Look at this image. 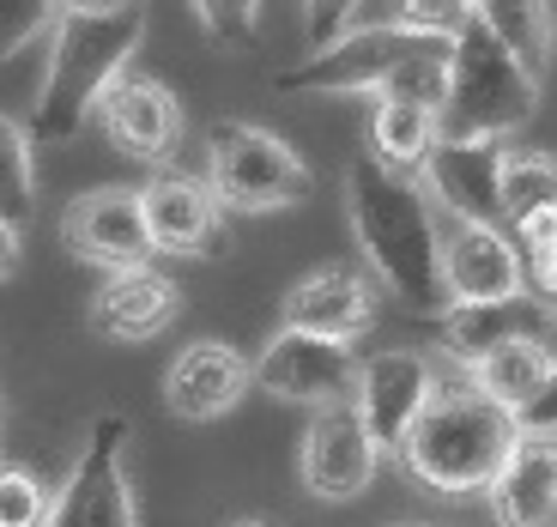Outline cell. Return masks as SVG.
<instances>
[{
    "label": "cell",
    "mask_w": 557,
    "mask_h": 527,
    "mask_svg": "<svg viewBox=\"0 0 557 527\" xmlns=\"http://www.w3.org/2000/svg\"><path fill=\"white\" fill-rule=\"evenodd\" d=\"M346 212L363 249V273L382 285V297L412 316H443V267H436L443 212L431 207L424 182L363 152L346 170Z\"/></svg>",
    "instance_id": "1"
},
{
    "label": "cell",
    "mask_w": 557,
    "mask_h": 527,
    "mask_svg": "<svg viewBox=\"0 0 557 527\" xmlns=\"http://www.w3.org/2000/svg\"><path fill=\"white\" fill-rule=\"evenodd\" d=\"M516 437L521 430H516V413H509V406L485 401L460 370H443L431 406H424L418 425L406 430L400 467H406V479L424 486L431 498L460 503V498L491 491V479H497V467H503V455H509Z\"/></svg>",
    "instance_id": "2"
},
{
    "label": "cell",
    "mask_w": 557,
    "mask_h": 527,
    "mask_svg": "<svg viewBox=\"0 0 557 527\" xmlns=\"http://www.w3.org/2000/svg\"><path fill=\"white\" fill-rule=\"evenodd\" d=\"M278 91L297 98H339V91H363V98H412L424 110H443L448 91V42L412 37L400 25H351L339 42L315 49V56L292 61L273 73Z\"/></svg>",
    "instance_id": "3"
},
{
    "label": "cell",
    "mask_w": 557,
    "mask_h": 527,
    "mask_svg": "<svg viewBox=\"0 0 557 527\" xmlns=\"http://www.w3.org/2000/svg\"><path fill=\"white\" fill-rule=\"evenodd\" d=\"M146 42V7H127L110 19H55L49 30V61H42V85L30 103V146H67L79 127L98 115L103 91L127 73V61Z\"/></svg>",
    "instance_id": "4"
},
{
    "label": "cell",
    "mask_w": 557,
    "mask_h": 527,
    "mask_svg": "<svg viewBox=\"0 0 557 527\" xmlns=\"http://www.w3.org/2000/svg\"><path fill=\"white\" fill-rule=\"evenodd\" d=\"M540 110V79L491 30L467 25L448 42V91L436 110V139H503L521 134Z\"/></svg>",
    "instance_id": "5"
},
{
    "label": "cell",
    "mask_w": 557,
    "mask_h": 527,
    "mask_svg": "<svg viewBox=\"0 0 557 527\" xmlns=\"http://www.w3.org/2000/svg\"><path fill=\"white\" fill-rule=\"evenodd\" d=\"M207 188L224 212H285L315 195V170L273 127L212 122L207 127Z\"/></svg>",
    "instance_id": "6"
},
{
    "label": "cell",
    "mask_w": 557,
    "mask_h": 527,
    "mask_svg": "<svg viewBox=\"0 0 557 527\" xmlns=\"http://www.w3.org/2000/svg\"><path fill=\"white\" fill-rule=\"evenodd\" d=\"M358 364H363V352L346 346V340H315V333L278 328L249 358V389H261L267 401H292V406L351 401Z\"/></svg>",
    "instance_id": "7"
},
{
    "label": "cell",
    "mask_w": 557,
    "mask_h": 527,
    "mask_svg": "<svg viewBox=\"0 0 557 527\" xmlns=\"http://www.w3.org/2000/svg\"><path fill=\"white\" fill-rule=\"evenodd\" d=\"M436 376L443 364L424 358L412 346H388V352H370L358 364V382H351V413L363 418V430L376 437L382 455H400L406 430L418 425V413L431 406L436 394Z\"/></svg>",
    "instance_id": "8"
},
{
    "label": "cell",
    "mask_w": 557,
    "mask_h": 527,
    "mask_svg": "<svg viewBox=\"0 0 557 527\" xmlns=\"http://www.w3.org/2000/svg\"><path fill=\"white\" fill-rule=\"evenodd\" d=\"M376 467H382V449H376V437L363 430V418L351 413V401L315 406V418H309V430H304V455H297V473H304L309 498L351 503V498L370 491Z\"/></svg>",
    "instance_id": "9"
},
{
    "label": "cell",
    "mask_w": 557,
    "mask_h": 527,
    "mask_svg": "<svg viewBox=\"0 0 557 527\" xmlns=\"http://www.w3.org/2000/svg\"><path fill=\"white\" fill-rule=\"evenodd\" d=\"M503 139H436L418 182L443 219L455 224H503Z\"/></svg>",
    "instance_id": "10"
},
{
    "label": "cell",
    "mask_w": 557,
    "mask_h": 527,
    "mask_svg": "<svg viewBox=\"0 0 557 527\" xmlns=\"http://www.w3.org/2000/svg\"><path fill=\"white\" fill-rule=\"evenodd\" d=\"M443 309L448 304H497V297H521L528 292V261L509 243L503 224H455L443 219Z\"/></svg>",
    "instance_id": "11"
},
{
    "label": "cell",
    "mask_w": 557,
    "mask_h": 527,
    "mask_svg": "<svg viewBox=\"0 0 557 527\" xmlns=\"http://www.w3.org/2000/svg\"><path fill=\"white\" fill-rule=\"evenodd\" d=\"M382 316V285L363 267L346 261H327L315 273H304L285 292V321L278 328H297V333H315V340H346L358 346L363 333L376 328Z\"/></svg>",
    "instance_id": "12"
},
{
    "label": "cell",
    "mask_w": 557,
    "mask_h": 527,
    "mask_svg": "<svg viewBox=\"0 0 557 527\" xmlns=\"http://www.w3.org/2000/svg\"><path fill=\"white\" fill-rule=\"evenodd\" d=\"M61 243L85 267L122 273V267H152V236L139 212V188H85L61 212Z\"/></svg>",
    "instance_id": "13"
},
{
    "label": "cell",
    "mask_w": 557,
    "mask_h": 527,
    "mask_svg": "<svg viewBox=\"0 0 557 527\" xmlns=\"http://www.w3.org/2000/svg\"><path fill=\"white\" fill-rule=\"evenodd\" d=\"M139 212H146V236L152 255H219L224 249V219L231 212L212 200L207 176L188 170H152L139 188Z\"/></svg>",
    "instance_id": "14"
},
{
    "label": "cell",
    "mask_w": 557,
    "mask_h": 527,
    "mask_svg": "<svg viewBox=\"0 0 557 527\" xmlns=\"http://www.w3.org/2000/svg\"><path fill=\"white\" fill-rule=\"evenodd\" d=\"M98 122H103V134H110V146L122 158L164 170V158L176 152V139H182V103H176V91H170L164 79L127 68L122 79L103 91Z\"/></svg>",
    "instance_id": "15"
},
{
    "label": "cell",
    "mask_w": 557,
    "mask_h": 527,
    "mask_svg": "<svg viewBox=\"0 0 557 527\" xmlns=\"http://www.w3.org/2000/svg\"><path fill=\"white\" fill-rule=\"evenodd\" d=\"M557 316L540 292L521 297H497V304H448L436 316V340H443L448 364H473L485 352L521 346V340H552Z\"/></svg>",
    "instance_id": "16"
},
{
    "label": "cell",
    "mask_w": 557,
    "mask_h": 527,
    "mask_svg": "<svg viewBox=\"0 0 557 527\" xmlns=\"http://www.w3.org/2000/svg\"><path fill=\"white\" fill-rule=\"evenodd\" d=\"M249 394V358L231 340H188L164 370V406L188 425H212Z\"/></svg>",
    "instance_id": "17"
},
{
    "label": "cell",
    "mask_w": 557,
    "mask_h": 527,
    "mask_svg": "<svg viewBox=\"0 0 557 527\" xmlns=\"http://www.w3.org/2000/svg\"><path fill=\"white\" fill-rule=\"evenodd\" d=\"M176 309L182 297L158 267H122V273H103L98 297H91V328L103 340L139 346V340H158L176 321Z\"/></svg>",
    "instance_id": "18"
},
{
    "label": "cell",
    "mask_w": 557,
    "mask_h": 527,
    "mask_svg": "<svg viewBox=\"0 0 557 527\" xmlns=\"http://www.w3.org/2000/svg\"><path fill=\"white\" fill-rule=\"evenodd\" d=\"M485 498L497 527H557V437H516Z\"/></svg>",
    "instance_id": "19"
},
{
    "label": "cell",
    "mask_w": 557,
    "mask_h": 527,
    "mask_svg": "<svg viewBox=\"0 0 557 527\" xmlns=\"http://www.w3.org/2000/svg\"><path fill=\"white\" fill-rule=\"evenodd\" d=\"M436 146V110L412 98H376L370 103V158L400 176H418Z\"/></svg>",
    "instance_id": "20"
},
{
    "label": "cell",
    "mask_w": 557,
    "mask_h": 527,
    "mask_svg": "<svg viewBox=\"0 0 557 527\" xmlns=\"http://www.w3.org/2000/svg\"><path fill=\"white\" fill-rule=\"evenodd\" d=\"M557 364V346L552 340H521V346H503V352H485V358H473V364H455L467 382H473L485 401H497V406H528L533 401V389L545 382V370Z\"/></svg>",
    "instance_id": "21"
},
{
    "label": "cell",
    "mask_w": 557,
    "mask_h": 527,
    "mask_svg": "<svg viewBox=\"0 0 557 527\" xmlns=\"http://www.w3.org/2000/svg\"><path fill=\"white\" fill-rule=\"evenodd\" d=\"M122 443H127V418L103 413L98 425H91V437H85L79 461H73L67 479H61V491H49V515H42V527H85V515H91V491H98V473L122 455Z\"/></svg>",
    "instance_id": "22"
},
{
    "label": "cell",
    "mask_w": 557,
    "mask_h": 527,
    "mask_svg": "<svg viewBox=\"0 0 557 527\" xmlns=\"http://www.w3.org/2000/svg\"><path fill=\"white\" fill-rule=\"evenodd\" d=\"M473 25L521 61V68L540 79L545 61H552L557 37H552V0H473Z\"/></svg>",
    "instance_id": "23"
},
{
    "label": "cell",
    "mask_w": 557,
    "mask_h": 527,
    "mask_svg": "<svg viewBox=\"0 0 557 527\" xmlns=\"http://www.w3.org/2000/svg\"><path fill=\"white\" fill-rule=\"evenodd\" d=\"M30 219H37V146L18 115L0 110V224L25 236Z\"/></svg>",
    "instance_id": "24"
},
{
    "label": "cell",
    "mask_w": 557,
    "mask_h": 527,
    "mask_svg": "<svg viewBox=\"0 0 557 527\" xmlns=\"http://www.w3.org/2000/svg\"><path fill=\"white\" fill-rule=\"evenodd\" d=\"M557 207V158L552 152H509L503 164V224L521 212Z\"/></svg>",
    "instance_id": "25"
},
{
    "label": "cell",
    "mask_w": 557,
    "mask_h": 527,
    "mask_svg": "<svg viewBox=\"0 0 557 527\" xmlns=\"http://www.w3.org/2000/svg\"><path fill=\"white\" fill-rule=\"evenodd\" d=\"M388 25L412 30V37H436V42H455L460 30L473 25V0H394Z\"/></svg>",
    "instance_id": "26"
},
{
    "label": "cell",
    "mask_w": 557,
    "mask_h": 527,
    "mask_svg": "<svg viewBox=\"0 0 557 527\" xmlns=\"http://www.w3.org/2000/svg\"><path fill=\"white\" fill-rule=\"evenodd\" d=\"M49 515V486L18 461H0V527H42Z\"/></svg>",
    "instance_id": "27"
},
{
    "label": "cell",
    "mask_w": 557,
    "mask_h": 527,
    "mask_svg": "<svg viewBox=\"0 0 557 527\" xmlns=\"http://www.w3.org/2000/svg\"><path fill=\"white\" fill-rule=\"evenodd\" d=\"M55 0H0V68L18 56V49H30L37 37H49L55 30Z\"/></svg>",
    "instance_id": "28"
},
{
    "label": "cell",
    "mask_w": 557,
    "mask_h": 527,
    "mask_svg": "<svg viewBox=\"0 0 557 527\" xmlns=\"http://www.w3.org/2000/svg\"><path fill=\"white\" fill-rule=\"evenodd\" d=\"M212 42L224 49H249L255 42V13H261V0H188Z\"/></svg>",
    "instance_id": "29"
},
{
    "label": "cell",
    "mask_w": 557,
    "mask_h": 527,
    "mask_svg": "<svg viewBox=\"0 0 557 527\" xmlns=\"http://www.w3.org/2000/svg\"><path fill=\"white\" fill-rule=\"evenodd\" d=\"M85 527H139V515H134V486H127L122 455H115L110 467L98 473V491H91V515H85Z\"/></svg>",
    "instance_id": "30"
},
{
    "label": "cell",
    "mask_w": 557,
    "mask_h": 527,
    "mask_svg": "<svg viewBox=\"0 0 557 527\" xmlns=\"http://www.w3.org/2000/svg\"><path fill=\"white\" fill-rule=\"evenodd\" d=\"M358 7H363V0H304V42H309V56L346 37V30L358 25Z\"/></svg>",
    "instance_id": "31"
},
{
    "label": "cell",
    "mask_w": 557,
    "mask_h": 527,
    "mask_svg": "<svg viewBox=\"0 0 557 527\" xmlns=\"http://www.w3.org/2000/svg\"><path fill=\"white\" fill-rule=\"evenodd\" d=\"M503 231H509V243L521 249V261H528V267H540V261H552V255H557V207L521 212V219H509Z\"/></svg>",
    "instance_id": "32"
},
{
    "label": "cell",
    "mask_w": 557,
    "mask_h": 527,
    "mask_svg": "<svg viewBox=\"0 0 557 527\" xmlns=\"http://www.w3.org/2000/svg\"><path fill=\"white\" fill-rule=\"evenodd\" d=\"M516 430L521 437H557V364L545 370V382L533 389V401L516 406Z\"/></svg>",
    "instance_id": "33"
},
{
    "label": "cell",
    "mask_w": 557,
    "mask_h": 527,
    "mask_svg": "<svg viewBox=\"0 0 557 527\" xmlns=\"http://www.w3.org/2000/svg\"><path fill=\"white\" fill-rule=\"evenodd\" d=\"M127 7H139V0H55V13L67 19H110V13H127Z\"/></svg>",
    "instance_id": "34"
},
{
    "label": "cell",
    "mask_w": 557,
    "mask_h": 527,
    "mask_svg": "<svg viewBox=\"0 0 557 527\" xmlns=\"http://www.w3.org/2000/svg\"><path fill=\"white\" fill-rule=\"evenodd\" d=\"M18 261H25V236L0 224V279H13V273H18Z\"/></svg>",
    "instance_id": "35"
},
{
    "label": "cell",
    "mask_w": 557,
    "mask_h": 527,
    "mask_svg": "<svg viewBox=\"0 0 557 527\" xmlns=\"http://www.w3.org/2000/svg\"><path fill=\"white\" fill-rule=\"evenodd\" d=\"M231 527H261V522H231Z\"/></svg>",
    "instance_id": "36"
},
{
    "label": "cell",
    "mask_w": 557,
    "mask_h": 527,
    "mask_svg": "<svg viewBox=\"0 0 557 527\" xmlns=\"http://www.w3.org/2000/svg\"><path fill=\"white\" fill-rule=\"evenodd\" d=\"M394 527H424V522H394Z\"/></svg>",
    "instance_id": "37"
},
{
    "label": "cell",
    "mask_w": 557,
    "mask_h": 527,
    "mask_svg": "<svg viewBox=\"0 0 557 527\" xmlns=\"http://www.w3.org/2000/svg\"><path fill=\"white\" fill-rule=\"evenodd\" d=\"M552 316H557V297H552Z\"/></svg>",
    "instance_id": "38"
}]
</instances>
